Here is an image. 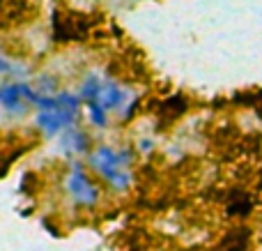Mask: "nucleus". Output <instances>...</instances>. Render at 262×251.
Returning a JSON list of instances; mask_svg holds the SVG:
<instances>
[{"mask_svg": "<svg viewBox=\"0 0 262 251\" xmlns=\"http://www.w3.org/2000/svg\"><path fill=\"white\" fill-rule=\"evenodd\" d=\"M88 164L92 166V171H95L101 180H106V184H108L113 192H127L131 187V182H134L131 171L124 169L118 157V150L111 145L95 148V150L88 155Z\"/></svg>", "mask_w": 262, "mask_h": 251, "instance_id": "obj_1", "label": "nucleus"}, {"mask_svg": "<svg viewBox=\"0 0 262 251\" xmlns=\"http://www.w3.org/2000/svg\"><path fill=\"white\" fill-rule=\"evenodd\" d=\"M64 187H67V194L74 201V205L83 207V210L95 207L101 198L99 187L92 182V178L88 175V171L83 169L81 164H72V169H69V173H67V180H64Z\"/></svg>", "mask_w": 262, "mask_h": 251, "instance_id": "obj_2", "label": "nucleus"}, {"mask_svg": "<svg viewBox=\"0 0 262 251\" xmlns=\"http://www.w3.org/2000/svg\"><path fill=\"white\" fill-rule=\"evenodd\" d=\"M74 124H76V115L67 113V111H37L35 115V127L44 136H55L60 132H67Z\"/></svg>", "mask_w": 262, "mask_h": 251, "instance_id": "obj_3", "label": "nucleus"}, {"mask_svg": "<svg viewBox=\"0 0 262 251\" xmlns=\"http://www.w3.org/2000/svg\"><path fill=\"white\" fill-rule=\"evenodd\" d=\"M0 106H3L7 113H12V115L26 113V109L30 104L23 99L21 83H14L12 81V83H5V86H0Z\"/></svg>", "mask_w": 262, "mask_h": 251, "instance_id": "obj_4", "label": "nucleus"}, {"mask_svg": "<svg viewBox=\"0 0 262 251\" xmlns=\"http://www.w3.org/2000/svg\"><path fill=\"white\" fill-rule=\"evenodd\" d=\"M62 150L67 155H90V136L83 129L72 127L67 132H62V141H60Z\"/></svg>", "mask_w": 262, "mask_h": 251, "instance_id": "obj_5", "label": "nucleus"}, {"mask_svg": "<svg viewBox=\"0 0 262 251\" xmlns=\"http://www.w3.org/2000/svg\"><path fill=\"white\" fill-rule=\"evenodd\" d=\"M99 104L104 106L106 111H118L127 104V92L120 88V83L115 81H106L104 83V90H101V99Z\"/></svg>", "mask_w": 262, "mask_h": 251, "instance_id": "obj_6", "label": "nucleus"}, {"mask_svg": "<svg viewBox=\"0 0 262 251\" xmlns=\"http://www.w3.org/2000/svg\"><path fill=\"white\" fill-rule=\"evenodd\" d=\"M104 78H99L97 74H88L85 78H83L81 88H78V97H81V101H85L88 106L90 104H99L101 99V90H104Z\"/></svg>", "mask_w": 262, "mask_h": 251, "instance_id": "obj_7", "label": "nucleus"}, {"mask_svg": "<svg viewBox=\"0 0 262 251\" xmlns=\"http://www.w3.org/2000/svg\"><path fill=\"white\" fill-rule=\"evenodd\" d=\"M88 120H90L92 127L106 129L108 127V111H106L101 104H90L88 106Z\"/></svg>", "mask_w": 262, "mask_h": 251, "instance_id": "obj_8", "label": "nucleus"}, {"mask_svg": "<svg viewBox=\"0 0 262 251\" xmlns=\"http://www.w3.org/2000/svg\"><path fill=\"white\" fill-rule=\"evenodd\" d=\"M35 90L39 92V95H46V97L58 95V78L55 76H39L37 78Z\"/></svg>", "mask_w": 262, "mask_h": 251, "instance_id": "obj_9", "label": "nucleus"}, {"mask_svg": "<svg viewBox=\"0 0 262 251\" xmlns=\"http://www.w3.org/2000/svg\"><path fill=\"white\" fill-rule=\"evenodd\" d=\"M152 150H154V141H152V138H140V141H138V152H140V155H149Z\"/></svg>", "mask_w": 262, "mask_h": 251, "instance_id": "obj_10", "label": "nucleus"}, {"mask_svg": "<svg viewBox=\"0 0 262 251\" xmlns=\"http://www.w3.org/2000/svg\"><path fill=\"white\" fill-rule=\"evenodd\" d=\"M12 60H7L5 55H0V76H9V72H12Z\"/></svg>", "mask_w": 262, "mask_h": 251, "instance_id": "obj_11", "label": "nucleus"}]
</instances>
